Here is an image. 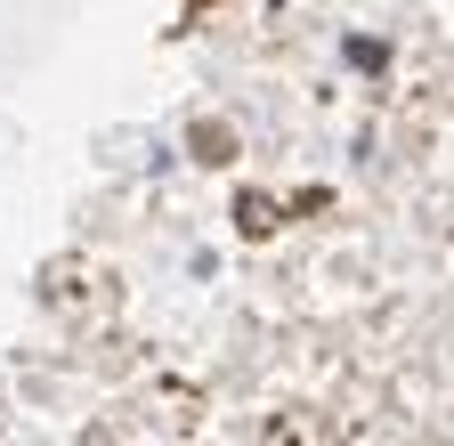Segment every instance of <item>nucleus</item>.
I'll return each mask as SVG.
<instances>
[{
	"instance_id": "f257e3e1",
	"label": "nucleus",
	"mask_w": 454,
	"mask_h": 446,
	"mask_svg": "<svg viewBox=\"0 0 454 446\" xmlns=\"http://www.w3.org/2000/svg\"><path fill=\"white\" fill-rule=\"evenodd\" d=\"M227 146H236V138H227L219 122H203V130H195V154H203V162H227Z\"/></svg>"
}]
</instances>
